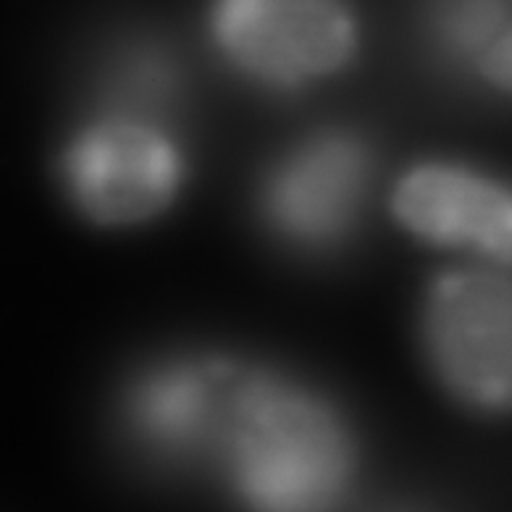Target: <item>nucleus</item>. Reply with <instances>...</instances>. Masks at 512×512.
Listing matches in <instances>:
<instances>
[{"label": "nucleus", "instance_id": "39448f33", "mask_svg": "<svg viewBox=\"0 0 512 512\" xmlns=\"http://www.w3.org/2000/svg\"><path fill=\"white\" fill-rule=\"evenodd\" d=\"M371 182L373 153L363 137L326 129L292 145L263 174L258 213L289 250L334 253L358 232Z\"/></svg>", "mask_w": 512, "mask_h": 512}, {"label": "nucleus", "instance_id": "0eeeda50", "mask_svg": "<svg viewBox=\"0 0 512 512\" xmlns=\"http://www.w3.org/2000/svg\"><path fill=\"white\" fill-rule=\"evenodd\" d=\"M234 368V360L208 355L142 368L119 402L129 439L163 463L213 457Z\"/></svg>", "mask_w": 512, "mask_h": 512}, {"label": "nucleus", "instance_id": "423d86ee", "mask_svg": "<svg viewBox=\"0 0 512 512\" xmlns=\"http://www.w3.org/2000/svg\"><path fill=\"white\" fill-rule=\"evenodd\" d=\"M392 213L407 234L436 250L470 255L486 266L510 260V190L473 166L418 163L394 184Z\"/></svg>", "mask_w": 512, "mask_h": 512}, {"label": "nucleus", "instance_id": "6e6552de", "mask_svg": "<svg viewBox=\"0 0 512 512\" xmlns=\"http://www.w3.org/2000/svg\"><path fill=\"white\" fill-rule=\"evenodd\" d=\"M431 35L455 69L489 87H510V16L505 0H434Z\"/></svg>", "mask_w": 512, "mask_h": 512}, {"label": "nucleus", "instance_id": "20e7f679", "mask_svg": "<svg viewBox=\"0 0 512 512\" xmlns=\"http://www.w3.org/2000/svg\"><path fill=\"white\" fill-rule=\"evenodd\" d=\"M421 342L452 400L499 413L512 394V295L494 266H455L434 276L421 308Z\"/></svg>", "mask_w": 512, "mask_h": 512}, {"label": "nucleus", "instance_id": "1a4fd4ad", "mask_svg": "<svg viewBox=\"0 0 512 512\" xmlns=\"http://www.w3.org/2000/svg\"><path fill=\"white\" fill-rule=\"evenodd\" d=\"M179 98V71L153 45H134L113 58L103 79L100 111L166 121Z\"/></svg>", "mask_w": 512, "mask_h": 512}, {"label": "nucleus", "instance_id": "f257e3e1", "mask_svg": "<svg viewBox=\"0 0 512 512\" xmlns=\"http://www.w3.org/2000/svg\"><path fill=\"white\" fill-rule=\"evenodd\" d=\"M213 460L247 512H334L358 470V447L318 389L237 363Z\"/></svg>", "mask_w": 512, "mask_h": 512}, {"label": "nucleus", "instance_id": "7ed1b4c3", "mask_svg": "<svg viewBox=\"0 0 512 512\" xmlns=\"http://www.w3.org/2000/svg\"><path fill=\"white\" fill-rule=\"evenodd\" d=\"M208 32L226 66L274 92L326 82L360 50L350 0H211Z\"/></svg>", "mask_w": 512, "mask_h": 512}, {"label": "nucleus", "instance_id": "f03ea898", "mask_svg": "<svg viewBox=\"0 0 512 512\" xmlns=\"http://www.w3.org/2000/svg\"><path fill=\"white\" fill-rule=\"evenodd\" d=\"M58 179L79 216L124 229L169 211L187 182V155L166 121L100 111L64 145Z\"/></svg>", "mask_w": 512, "mask_h": 512}]
</instances>
